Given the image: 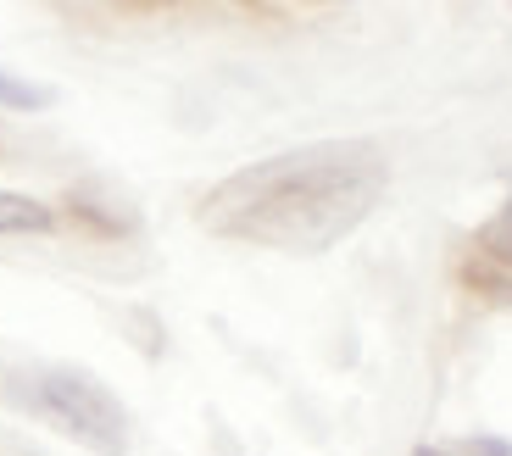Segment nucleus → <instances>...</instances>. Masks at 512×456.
Segmentation results:
<instances>
[{"mask_svg": "<svg viewBox=\"0 0 512 456\" xmlns=\"http://www.w3.org/2000/svg\"><path fill=\"white\" fill-rule=\"evenodd\" d=\"M479 245H485L496 262H507L512 267V195H507V206H501L496 217H490L485 228H479Z\"/></svg>", "mask_w": 512, "mask_h": 456, "instance_id": "nucleus-5", "label": "nucleus"}, {"mask_svg": "<svg viewBox=\"0 0 512 456\" xmlns=\"http://www.w3.org/2000/svg\"><path fill=\"white\" fill-rule=\"evenodd\" d=\"M384 178L390 167L368 140L301 145V151L268 156L223 178L201 201V223L229 240L312 256L340 245L379 206Z\"/></svg>", "mask_w": 512, "mask_h": 456, "instance_id": "nucleus-1", "label": "nucleus"}, {"mask_svg": "<svg viewBox=\"0 0 512 456\" xmlns=\"http://www.w3.org/2000/svg\"><path fill=\"white\" fill-rule=\"evenodd\" d=\"M56 212L34 195H17V190H0V240L6 234H51Z\"/></svg>", "mask_w": 512, "mask_h": 456, "instance_id": "nucleus-3", "label": "nucleus"}, {"mask_svg": "<svg viewBox=\"0 0 512 456\" xmlns=\"http://www.w3.org/2000/svg\"><path fill=\"white\" fill-rule=\"evenodd\" d=\"M0 106H12V112H39V106H51V89L28 84L17 73H0Z\"/></svg>", "mask_w": 512, "mask_h": 456, "instance_id": "nucleus-4", "label": "nucleus"}, {"mask_svg": "<svg viewBox=\"0 0 512 456\" xmlns=\"http://www.w3.org/2000/svg\"><path fill=\"white\" fill-rule=\"evenodd\" d=\"M418 456H512L501 440H468V445H451V451H435V445H423Z\"/></svg>", "mask_w": 512, "mask_h": 456, "instance_id": "nucleus-6", "label": "nucleus"}, {"mask_svg": "<svg viewBox=\"0 0 512 456\" xmlns=\"http://www.w3.org/2000/svg\"><path fill=\"white\" fill-rule=\"evenodd\" d=\"M23 395L39 418H51L62 434L101 456H128V412L101 379L78 368H39L23 379Z\"/></svg>", "mask_w": 512, "mask_h": 456, "instance_id": "nucleus-2", "label": "nucleus"}]
</instances>
